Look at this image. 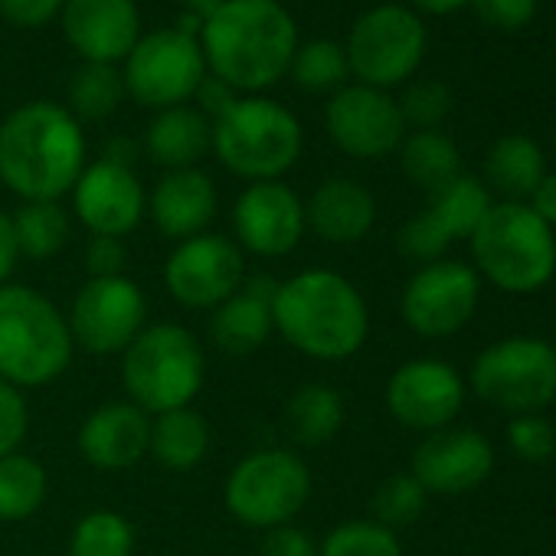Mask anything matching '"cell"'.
I'll return each mask as SVG.
<instances>
[{"label": "cell", "mask_w": 556, "mask_h": 556, "mask_svg": "<svg viewBox=\"0 0 556 556\" xmlns=\"http://www.w3.org/2000/svg\"><path fill=\"white\" fill-rule=\"evenodd\" d=\"M66 0H0V17L14 27L37 30L60 17Z\"/></svg>", "instance_id": "7bdbcfd3"}, {"label": "cell", "mask_w": 556, "mask_h": 556, "mask_svg": "<svg viewBox=\"0 0 556 556\" xmlns=\"http://www.w3.org/2000/svg\"><path fill=\"white\" fill-rule=\"evenodd\" d=\"M21 262H24V255H21V245H17L14 219H11V213L0 210V286L14 282Z\"/></svg>", "instance_id": "bcb514c9"}, {"label": "cell", "mask_w": 556, "mask_h": 556, "mask_svg": "<svg viewBox=\"0 0 556 556\" xmlns=\"http://www.w3.org/2000/svg\"><path fill=\"white\" fill-rule=\"evenodd\" d=\"M86 268H89V278L125 275V268H128V245H125V239L92 236L89 245H86Z\"/></svg>", "instance_id": "b9f144b4"}, {"label": "cell", "mask_w": 556, "mask_h": 556, "mask_svg": "<svg viewBox=\"0 0 556 556\" xmlns=\"http://www.w3.org/2000/svg\"><path fill=\"white\" fill-rule=\"evenodd\" d=\"M289 73H292L295 86L302 92H312V96H325V92L334 96L348 83V76H351L344 47L334 43V40H308V43H299Z\"/></svg>", "instance_id": "e575fe53"}, {"label": "cell", "mask_w": 556, "mask_h": 556, "mask_svg": "<svg viewBox=\"0 0 556 556\" xmlns=\"http://www.w3.org/2000/svg\"><path fill=\"white\" fill-rule=\"evenodd\" d=\"M50 497V471L40 458L14 452L0 458V523H21L43 510Z\"/></svg>", "instance_id": "f546056e"}, {"label": "cell", "mask_w": 556, "mask_h": 556, "mask_svg": "<svg viewBox=\"0 0 556 556\" xmlns=\"http://www.w3.org/2000/svg\"><path fill=\"white\" fill-rule=\"evenodd\" d=\"M553 403H556V400H553Z\"/></svg>", "instance_id": "db71d44e"}, {"label": "cell", "mask_w": 556, "mask_h": 556, "mask_svg": "<svg viewBox=\"0 0 556 556\" xmlns=\"http://www.w3.org/2000/svg\"><path fill=\"white\" fill-rule=\"evenodd\" d=\"M76 357L66 315L30 286H0V380L17 390L56 383Z\"/></svg>", "instance_id": "277c9868"}, {"label": "cell", "mask_w": 556, "mask_h": 556, "mask_svg": "<svg viewBox=\"0 0 556 556\" xmlns=\"http://www.w3.org/2000/svg\"><path fill=\"white\" fill-rule=\"evenodd\" d=\"M151 305L144 289L128 275L89 278L79 286L66 321L76 351L92 357H122L128 344L151 325Z\"/></svg>", "instance_id": "7c38bea8"}, {"label": "cell", "mask_w": 556, "mask_h": 556, "mask_svg": "<svg viewBox=\"0 0 556 556\" xmlns=\"http://www.w3.org/2000/svg\"><path fill=\"white\" fill-rule=\"evenodd\" d=\"M318 556H403V540L370 517H354L328 530L318 543Z\"/></svg>", "instance_id": "d590c367"}, {"label": "cell", "mask_w": 556, "mask_h": 556, "mask_svg": "<svg viewBox=\"0 0 556 556\" xmlns=\"http://www.w3.org/2000/svg\"><path fill=\"white\" fill-rule=\"evenodd\" d=\"M60 24L66 43L83 63L118 66L141 40L135 0H66Z\"/></svg>", "instance_id": "ffe728a7"}, {"label": "cell", "mask_w": 556, "mask_h": 556, "mask_svg": "<svg viewBox=\"0 0 556 556\" xmlns=\"http://www.w3.org/2000/svg\"><path fill=\"white\" fill-rule=\"evenodd\" d=\"M481 278L471 265L455 258H439L419 265L400 295L403 325L429 341L458 334L478 312Z\"/></svg>", "instance_id": "5bb4252c"}, {"label": "cell", "mask_w": 556, "mask_h": 556, "mask_svg": "<svg viewBox=\"0 0 556 556\" xmlns=\"http://www.w3.org/2000/svg\"><path fill=\"white\" fill-rule=\"evenodd\" d=\"M236 99H239V92H236L232 86H226L223 79H216L213 73L203 76V83H200V89H197V96H193L197 109H200L210 122H216Z\"/></svg>", "instance_id": "f6af8a7d"}, {"label": "cell", "mask_w": 556, "mask_h": 556, "mask_svg": "<svg viewBox=\"0 0 556 556\" xmlns=\"http://www.w3.org/2000/svg\"><path fill=\"white\" fill-rule=\"evenodd\" d=\"M468 242L478 278L507 295H533L556 275V232L527 203H491Z\"/></svg>", "instance_id": "8992f818"}, {"label": "cell", "mask_w": 556, "mask_h": 556, "mask_svg": "<svg viewBox=\"0 0 556 556\" xmlns=\"http://www.w3.org/2000/svg\"><path fill=\"white\" fill-rule=\"evenodd\" d=\"M494 471V445L475 429H439L422 435L409 458V475L429 494H465Z\"/></svg>", "instance_id": "d6986e66"}, {"label": "cell", "mask_w": 556, "mask_h": 556, "mask_svg": "<svg viewBox=\"0 0 556 556\" xmlns=\"http://www.w3.org/2000/svg\"><path fill=\"white\" fill-rule=\"evenodd\" d=\"M348 70L370 89L406 83L426 56V27L403 4H380L357 17L344 43Z\"/></svg>", "instance_id": "8fae6325"}, {"label": "cell", "mask_w": 556, "mask_h": 556, "mask_svg": "<svg viewBox=\"0 0 556 556\" xmlns=\"http://www.w3.org/2000/svg\"><path fill=\"white\" fill-rule=\"evenodd\" d=\"M206 73L210 70L200 40L177 27L141 34V40L122 63L125 92L138 105L154 112L190 105Z\"/></svg>", "instance_id": "30bf717a"}, {"label": "cell", "mask_w": 556, "mask_h": 556, "mask_svg": "<svg viewBox=\"0 0 556 556\" xmlns=\"http://www.w3.org/2000/svg\"><path fill=\"white\" fill-rule=\"evenodd\" d=\"M400 167L416 187L435 193L462 174V154L445 131H413L400 144Z\"/></svg>", "instance_id": "1f68e13d"}, {"label": "cell", "mask_w": 556, "mask_h": 556, "mask_svg": "<svg viewBox=\"0 0 556 556\" xmlns=\"http://www.w3.org/2000/svg\"><path fill=\"white\" fill-rule=\"evenodd\" d=\"M549 344H553V351H556V341H549Z\"/></svg>", "instance_id": "f5cc1de1"}, {"label": "cell", "mask_w": 556, "mask_h": 556, "mask_svg": "<svg viewBox=\"0 0 556 556\" xmlns=\"http://www.w3.org/2000/svg\"><path fill=\"white\" fill-rule=\"evenodd\" d=\"M216 210H219L216 184L200 167L164 170L157 184L148 190V219L170 242H184L190 236L206 232Z\"/></svg>", "instance_id": "7402d4cb"}, {"label": "cell", "mask_w": 556, "mask_h": 556, "mask_svg": "<svg viewBox=\"0 0 556 556\" xmlns=\"http://www.w3.org/2000/svg\"><path fill=\"white\" fill-rule=\"evenodd\" d=\"M325 128L334 148L354 161H380L400 151L406 138V122L400 105L383 89L341 86L325 109Z\"/></svg>", "instance_id": "e0dca14e"}, {"label": "cell", "mask_w": 556, "mask_h": 556, "mask_svg": "<svg viewBox=\"0 0 556 556\" xmlns=\"http://www.w3.org/2000/svg\"><path fill=\"white\" fill-rule=\"evenodd\" d=\"M348 406L338 387L325 380L302 383L282 406V432L289 439V448H321L338 439L344 429Z\"/></svg>", "instance_id": "484cf974"}, {"label": "cell", "mask_w": 556, "mask_h": 556, "mask_svg": "<svg viewBox=\"0 0 556 556\" xmlns=\"http://www.w3.org/2000/svg\"><path fill=\"white\" fill-rule=\"evenodd\" d=\"M553 154H556V135H553Z\"/></svg>", "instance_id": "816d5d0a"}, {"label": "cell", "mask_w": 556, "mask_h": 556, "mask_svg": "<svg viewBox=\"0 0 556 556\" xmlns=\"http://www.w3.org/2000/svg\"><path fill=\"white\" fill-rule=\"evenodd\" d=\"M400 115L406 122V128L416 131H439V125L448 118L452 112V89L445 83L426 79V83H413L403 99L396 102Z\"/></svg>", "instance_id": "74e56055"}, {"label": "cell", "mask_w": 556, "mask_h": 556, "mask_svg": "<svg viewBox=\"0 0 556 556\" xmlns=\"http://www.w3.org/2000/svg\"><path fill=\"white\" fill-rule=\"evenodd\" d=\"M278 282L265 275H245V282L236 295L210 312L206 338L226 357H249L268 344L275 334L271 321V299Z\"/></svg>", "instance_id": "603a6c76"}, {"label": "cell", "mask_w": 556, "mask_h": 556, "mask_svg": "<svg viewBox=\"0 0 556 556\" xmlns=\"http://www.w3.org/2000/svg\"><path fill=\"white\" fill-rule=\"evenodd\" d=\"M213 144V122L197 105H174L151 118L144 131V154L164 170L197 167Z\"/></svg>", "instance_id": "d4e9b609"}, {"label": "cell", "mask_w": 556, "mask_h": 556, "mask_svg": "<svg viewBox=\"0 0 556 556\" xmlns=\"http://www.w3.org/2000/svg\"><path fill=\"white\" fill-rule=\"evenodd\" d=\"M197 40L216 79L239 96H255L289 76L299 27L278 0H223L203 17Z\"/></svg>", "instance_id": "7a4b0ae2"}, {"label": "cell", "mask_w": 556, "mask_h": 556, "mask_svg": "<svg viewBox=\"0 0 556 556\" xmlns=\"http://www.w3.org/2000/svg\"><path fill=\"white\" fill-rule=\"evenodd\" d=\"M258 556H318V543L312 540L308 530L286 523V527H275V530L262 533Z\"/></svg>", "instance_id": "ee69618b"}, {"label": "cell", "mask_w": 556, "mask_h": 556, "mask_svg": "<svg viewBox=\"0 0 556 556\" xmlns=\"http://www.w3.org/2000/svg\"><path fill=\"white\" fill-rule=\"evenodd\" d=\"M27 435H30V403L24 390L0 380V458L24 452Z\"/></svg>", "instance_id": "ab89813d"}, {"label": "cell", "mask_w": 556, "mask_h": 556, "mask_svg": "<svg viewBox=\"0 0 556 556\" xmlns=\"http://www.w3.org/2000/svg\"><path fill=\"white\" fill-rule=\"evenodd\" d=\"M426 504H429V491L409 471H396L377 484V491L370 497V520L400 533L403 527H409L422 517Z\"/></svg>", "instance_id": "8d00e7d4"}, {"label": "cell", "mask_w": 556, "mask_h": 556, "mask_svg": "<svg viewBox=\"0 0 556 556\" xmlns=\"http://www.w3.org/2000/svg\"><path fill=\"white\" fill-rule=\"evenodd\" d=\"M468 4L494 30H523L536 14V0H468Z\"/></svg>", "instance_id": "60d3db41"}, {"label": "cell", "mask_w": 556, "mask_h": 556, "mask_svg": "<svg viewBox=\"0 0 556 556\" xmlns=\"http://www.w3.org/2000/svg\"><path fill=\"white\" fill-rule=\"evenodd\" d=\"M70 200L73 216L89 229V236L125 239L148 219V190L135 167H122L105 157L86 164Z\"/></svg>", "instance_id": "ac0fdd59"}, {"label": "cell", "mask_w": 556, "mask_h": 556, "mask_svg": "<svg viewBox=\"0 0 556 556\" xmlns=\"http://www.w3.org/2000/svg\"><path fill=\"white\" fill-rule=\"evenodd\" d=\"M21 255L30 262H50L56 258L70 239H73V216L60 200H34L21 203L17 213H11Z\"/></svg>", "instance_id": "4dcf8cb0"}, {"label": "cell", "mask_w": 556, "mask_h": 556, "mask_svg": "<svg viewBox=\"0 0 556 556\" xmlns=\"http://www.w3.org/2000/svg\"><path fill=\"white\" fill-rule=\"evenodd\" d=\"M125 79L118 66L105 63H83L70 79V112L83 122H105L125 102Z\"/></svg>", "instance_id": "d6a6232c"}, {"label": "cell", "mask_w": 556, "mask_h": 556, "mask_svg": "<svg viewBox=\"0 0 556 556\" xmlns=\"http://www.w3.org/2000/svg\"><path fill=\"white\" fill-rule=\"evenodd\" d=\"M462 4H468V0H413V8H419L426 14H452Z\"/></svg>", "instance_id": "681fc988"}, {"label": "cell", "mask_w": 556, "mask_h": 556, "mask_svg": "<svg viewBox=\"0 0 556 556\" xmlns=\"http://www.w3.org/2000/svg\"><path fill=\"white\" fill-rule=\"evenodd\" d=\"M305 128L292 109L265 96H239L216 122L210 151L245 184L282 180L302 157Z\"/></svg>", "instance_id": "5b68a950"}, {"label": "cell", "mask_w": 556, "mask_h": 556, "mask_svg": "<svg viewBox=\"0 0 556 556\" xmlns=\"http://www.w3.org/2000/svg\"><path fill=\"white\" fill-rule=\"evenodd\" d=\"M377 223V197L354 177H328L305 200V226L328 245H354Z\"/></svg>", "instance_id": "cb8c5ba5"}, {"label": "cell", "mask_w": 556, "mask_h": 556, "mask_svg": "<svg viewBox=\"0 0 556 556\" xmlns=\"http://www.w3.org/2000/svg\"><path fill=\"white\" fill-rule=\"evenodd\" d=\"M504 439L510 452L523 462H549L556 455V426L543 413L510 416Z\"/></svg>", "instance_id": "f35d334b"}, {"label": "cell", "mask_w": 556, "mask_h": 556, "mask_svg": "<svg viewBox=\"0 0 556 556\" xmlns=\"http://www.w3.org/2000/svg\"><path fill=\"white\" fill-rule=\"evenodd\" d=\"M102 157L105 161H112V164H122V167H135V157H138V144L131 141V138H112L109 144H105V151H102Z\"/></svg>", "instance_id": "c3c4849f"}, {"label": "cell", "mask_w": 556, "mask_h": 556, "mask_svg": "<svg viewBox=\"0 0 556 556\" xmlns=\"http://www.w3.org/2000/svg\"><path fill=\"white\" fill-rule=\"evenodd\" d=\"M177 4L184 8V14H193V17H206L210 11H216L219 4H223V0H177Z\"/></svg>", "instance_id": "f907efd6"}, {"label": "cell", "mask_w": 556, "mask_h": 556, "mask_svg": "<svg viewBox=\"0 0 556 556\" xmlns=\"http://www.w3.org/2000/svg\"><path fill=\"white\" fill-rule=\"evenodd\" d=\"M213 445V429L197 406L170 409L151 416V445L148 458H154L167 471H193L203 465Z\"/></svg>", "instance_id": "4316f807"}, {"label": "cell", "mask_w": 556, "mask_h": 556, "mask_svg": "<svg viewBox=\"0 0 556 556\" xmlns=\"http://www.w3.org/2000/svg\"><path fill=\"white\" fill-rule=\"evenodd\" d=\"M148 445H151V416L128 400H112L96 406L76 432V448L83 462L109 475L128 471L138 462H144Z\"/></svg>", "instance_id": "44dd1931"}, {"label": "cell", "mask_w": 556, "mask_h": 556, "mask_svg": "<svg viewBox=\"0 0 556 556\" xmlns=\"http://www.w3.org/2000/svg\"><path fill=\"white\" fill-rule=\"evenodd\" d=\"M488 210H491L488 187L478 177L458 174L455 180H448L445 187L429 193V203L422 213L439 226V232L448 242H455V239H471V232L478 229V223L484 219Z\"/></svg>", "instance_id": "f1b7e54d"}, {"label": "cell", "mask_w": 556, "mask_h": 556, "mask_svg": "<svg viewBox=\"0 0 556 556\" xmlns=\"http://www.w3.org/2000/svg\"><path fill=\"white\" fill-rule=\"evenodd\" d=\"M245 252L223 232H200L174 242L164 258V289L190 312H213L245 282Z\"/></svg>", "instance_id": "4fadbf2b"}, {"label": "cell", "mask_w": 556, "mask_h": 556, "mask_svg": "<svg viewBox=\"0 0 556 556\" xmlns=\"http://www.w3.org/2000/svg\"><path fill=\"white\" fill-rule=\"evenodd\" d=\"M527 206H530L549 229H556V174H543V180H540L536 190L530 193Z\"/></svg>", "instance_id": "7dc6e473"}, {"label": "cell", "mask_w": 556, "mask_h": 556, "mask_svg": "<svg viewBox=\"0 0 556 556\" xmlns=\"http://www.w3.org/2000/svg\"><path fill=\"white\" fill-rule=\"evenodd\" d=\"M468 387L501 413H543L556 400V351L530 334L501 338L475 357Z\"/></svg>", "instance_id": "9c48e42d"}, {"label": "cell", "mask_w": 556, "mask_h": 556, "mask_svg": "<svg viewBox=\"0 0 556 556\" xmlns=\"http://www.w3.org/2000/svg\"><path fill=\"white\" fill-rule=\"evenodd\" d=\"M468 387L462 374L439 357H416L400 364L387 380V409L390 416L413 432H439L448 429L462 406H465Z\"/></svg>", "instance_id": "2e32d148"}, {"label": "cell", "mask_w": 556, "mask_h": 556, "mask_svg": "<svg viewBox=\"0 0 556 556\" xmlns=\"http://www.w3.org/2000/svg\"><path fill=\"white\" fill-rule=\"evenodd\" d=\"M229 223H232V242L245 255L286 258L302 245L308 232L305 197L292 190L286 180L245 184V190L232 203Z\"/></svg>", "instance_id": "9a60e30c"}, {"label": "cell", "mask_w": 556, "mask_h": 556, "mask_svg": "<svg viewBox=\"0 0 556 556\" xmlns=\"http://www.w3.org/2000/svg\"><path fill=\"white\" fill-rule=\"evenodd\" d=\"M135 527L125 514L99 507L73 523L66 556H135Z\"/></svg>", "instance_id": "836d02e7"}, {"label": "cell", "mask_w": 556, "mask_h": 556, "mask_svg": "<svg viewBox=\"0 0 556 556\" xmlns=\"http://www.w3.org/2000/svg\"><path fill=\"white\" fill-rule=\"evenodd\" d=\"M315 491V475L302 452L289 445H268L242 455L226 481L223 504L232 520L249 530H275L295 523L308 507Z\"/></svg>", "instance_id": "ba28073f"}, {"label": "cell", "mask_w": 556, "mask_h": 556, "mask_svg": "<svg viewBox=\"0 0 556 556\" xmlns=\"http://www.w3.org/2000/svg\"><path fill=\"white\" fill-rule=\"evenodd\" d=\"M203 383L206 351L184 325H148L122 354V390L148 416L193 406Z\"/></svg>", "instance_id": "52a82bcc"}, {"label": "cell", "mask_w": 556, "mask_h": 556, "mask_svg": "<svg viewBox=\"0 0 556 556\" xmlns=\"http://www.w3.org/2000/svg\"><path fill=\"white\" fill-rule=\"evenodd\" d=\"M543 174H546L543 151L527 135H504L488 148L484 177L504 200H514V203L530 200Z\"/></svg>", "instance_id": "83f0119b"}, {"label": "cell", "mask_w": 556, "mask_h": 556, "mask_svg": "<svg viewBox=\"0 0 556 556\" xmlns=\"http://www.w3.org/2000/svg\"><path fill=\"white\" fill-rule=\"evenodd\" d=\"M275 334L318 364L357 357L370 338V305L348 275L305 268L282 278L271 299Z\"/></svg>", "instance_id": "6da1fadb"}, {"label": "cell", "mask_w": 556, "mask_h": 556, "mask_svg": "<svg viewBox=\"0 0 556 556\" xmlns=\"http://www.w3.org/2000/svg\"><path fill=\"white\" fill-rule=\"evenodd\" d=\"M86 164V135L66 105L27 102L0 122V184L24 203L70 197Z\"/></svg>", "instance_id": "3957f363"}]
</instances>
